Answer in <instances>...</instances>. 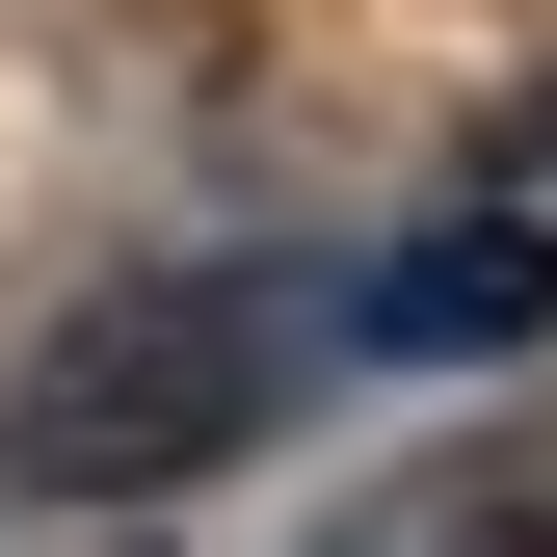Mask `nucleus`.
Instances as JSON below:
<instances>
[{
    "instance_id": "2",
    "label": "nucleus",
    "mask_w": 557,
    "mask_h": 557,
    "mask_svg": "<svg viewBox=\"0 0 557 557\" xmlns=\"http://www.w3.org/2000/svg\"><path fill=\"white\" fill-rule=\"evenodd\" d=\"M372 345H425V372H505V345H557V213H451L372 265Z\"/></svg>"
},
{
    "instance_id": "1",
    "label": "nucleus",
    "mask_w": 557,
    "mask_h": 557,
    "mask_svg": "<svg viewBox=\"0 0 557 557\" xmlns=\"http://www.w3.org/2000/svg\"><path fill=\"white\" fill-rule=\"evenodd\" d=\"M293 372H319L293 293H239V265H133V293H81L27 372H0V451H27L53 505H160V478H213Z\"/></svg>"
},
{
    "instance_id": "3",
    "label": "nucleus",
    "mask_w": 557,
    "mask_h": 557,
    "mask_svg": "<svg viewBox=\"0 0 557 557\" xmlns=\"http://www.w3.org/2000/svg\"><path fill=\"white\" fill-rule=\"evenodd\" d=\"M319 557H557V425H505V451H425V478H372Z\"/></svg>"
},
{
    "instance_id": "4",
    "label": "nucleus",
    "mask_w": 557,
    "mask_h": 557,
    "mask_svg": "<svg viewBox=\"0 0 557 557\" xmlns=\"http://www.w3.org/2000/svg\"><path fill=\"white\" fill-rule=\"evenodd\" d=\"M505 186H531V213H557V81H531V107H505Z\"/></svg>"
}]
</instances>
